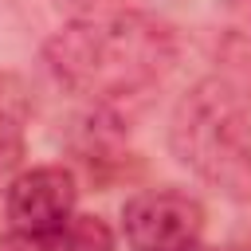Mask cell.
<instances>
[{"instance_id":"6da1fadb","label":"cell","mask_w":251,"mask_h":251,"mask_svg":"<svg viewBox=\"0 0 251 251\" xmlns=\"http://www.w3.org/2000/svg\"><path fill=\"white\" fill-rule=\"evenodd\" d=\"M51 75L102 106H118L153 90L176 63V39L165 24L137 12L82 16L51 35Z\"/></svg>"},{"instance_id":"7a4b0ae2","label":"cell","mask_w":251,"mask_h":251,"mask_svg":"<svg viewBox=\"0 0 251 251\" xmlns=\"http://www.w3.org/2000/svg\"><path fill=\"white\" fill-rule=\"evenodd\" d=\"M169 141L200 180L235 200L251 196V106L227 78H204L176 102Z\"/></svg>"},{"instance_id":"3957f363","label":"cell","mask_w":251,"mask_h":251,"mask_svg":"<svg viewBox=\"0 0 251 251\" xmlns=\"http://www.w3.org/2000/svg\"><path fill=\"white\" fill-rule=\"evenodd\" d=\"M75 200H78L75 176L63 165H39V169L20 173L8 184L4 208L16 235H24L27 243H43L71 224Z\"/></svg>"},{"instance_id":"277c9868","label":"cell","mask_w":251,"mask_h":251,"mask_svg":"<svg viewBox=\"0 0 251 251\" xmlns=\"http://www.w3.org/2000/svg\"><path fill=\"white\" fill-rule=\"evenodd\" d=\"M122 227L133 251H169L200 243L204 231V208L188 192H141L122 208Z\"/></svg>"},{"instance_id":"5b68a950","label":"cell","mask_w":251,"mask_h":251,"mask_svg":"<svg viewBox=\"0 0 251 251\" xmlns=\"http://www.w3.org/2000/svg\"><path fill=\"white\" fill-rule=\"evenodd\" d=\"M35 247L39 251H114V231L98 216H71V224L59 235H51Z\"/></svg>"},{"instance_id":"8992f818","label":"cell","mask_w":251,"mask_h":251,"mask_svg":"<svg viewBox=\"0 0 251 251\" xmlns=\"http://www.w3.org/2000/svg\"><path fill=\"white\" fill-rule=\"evenodd\" d=\"M20 157H24V129H20V118L0 106V173L16 169Z\"/></svg>"},{"instance_id":"52a82bcc","label":"cell","mask_w":251,"mask_h":251,"mask_svg":"<svg viewBox=\"0 0 251 251\" xmlns=\"http://www.w3.org/2000/svg\"><path fill=\"white\" fill-rule=\"evenodd\" d=\"M169 251H208L204 243H188V247H169Z\"/></svg>"},{"instance_id":"ba28073f","label":"cell","mask_w":251,"mask_h":251,"mask_svg":"<svg viewBox=\"0 0 251 251\" xmlns=\"http://www.w3.org/2000/svg\"><path fill=\"white\" fill-rule=\"evenodd\" d=\"M224 251H251V243H231V247H224Z\"/></svg>"}]
</instances>
